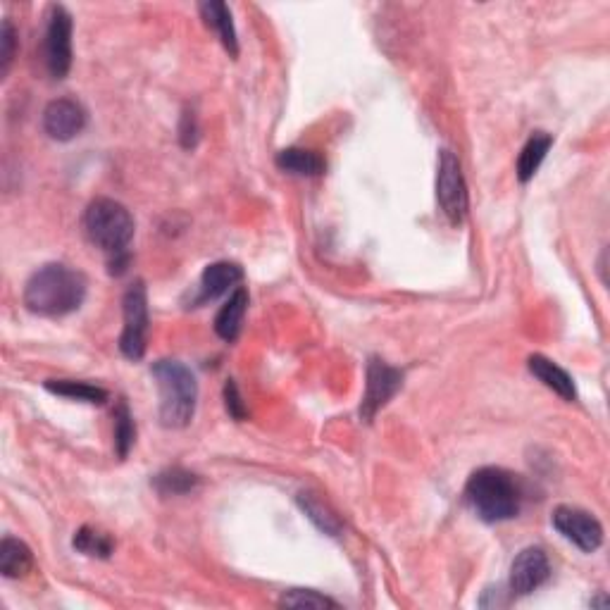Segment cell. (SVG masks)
<instances>
[{
  "label": "cell",
  "mask_w": 610,
  "mask_h": 610,
  "mask_svg": "<svg viewBox=\"0 0 610 610\" xmlns=\"http://www.w3.org/2000/svg\"><path fill=\"white\" fill-rule=\"evenodd\" d=\"M246 310H248V291L244 286H236L232 296H229V301L222 305L220 313L215 317V332L222 341L232 344V341L239 339Z\"/></svg>",
  "instance_id": "9a60e30c"
},
{
  "label": "cell",
  "mask_w": 610,
  "mask_h": 610,
  "mask_svg": "<svg viewBox=\"0 0 610 610\" xmlns=\"http://www.w3.org/2000/svg\"><path fill=\"white\" fill-rule=\"evenodd\" d=\"M84 232L93 246L110 255V267L115 275H122L129 260L127 248L136 232L132 213L112 198H96L84 213Z\"/></svg>",
  "instance_id": "7a4b0ae2"
},
{
  "label": "cell",
  "mask_w": 610,
  "mask_h": 610,
  "mask_svg": "<svg viewBox=\"0 0 610 610\" xmlns=\"http://www.w3.org/2000/svg\"><path fill=\"white\" fill-rule=\"evenodd\" d=\"M112 417H115V451H117V456L124 460L129 456V451H132V446L136 441L134 415H132V410H129L127 403L120 401L117 403Z\"/></svg>",
  "instance_id": "603a6c76"
},
{
  "label": "cell",
  "mask_w": 610,
  "mask_h": 610,
  "mask_svg": "<svg viewBox=\"0 0 610 610\" xmlns=\"http://www.w3.org/2000/svg\"><path fill=\"white\" fill-rule=\"evenodd\" d=\"M46 36H43V62L53 79H65L72 67V15L62 5L48 10Z\"/></svg>",
  "instance_id": "52a82bcc"
},
{
  "label": "cell",
  "mask_w": 610,
  "mask_h": 610,
  "mask_svg": "<svg viewBox=\"0 0 610 610\" xmlns=\"http://www.w3.org/2000/svg\"><path fill=\"white\" fill-rule=\"evenodd\" d=\"M72 546L89 558H110L112 551H115V541H112L105 532H101V529L89 525L77 529V534H74L72 539Z\"/></svg>",
  "instance_id": "44dd1931"
},
{
  "label": "cell",
  "mask_w": 610,
  "mask_h": 610,
  "mask_svg": "<svg viewBox=\"0 0 610 610\" xmlns=\"http://www.w3.org/2000/svg\"><path fill=\"white\" fill-rule=\"evenodd\" d=\"M224 408H227L229 417H234L236 422L246 420L248 417V408L244 398H241V391L236 387L234 379H227V384H224Z\"/></svg>",
  "instance_id": "484cf974"
},
{
  "label": "cell",
  "mask_w": 610,
  "mask_h": 610,
  "mask_svg": "<svg viewBox=\"0 0 610 610\" xmlns=\"http://www.w3.org/2000/svg\"><path fill=\"white\" fill-rule=\"evenodd\" d=\"M198 10H201L205 27L215 31L217 39H220V43L224 46V51L232 55V58H239V39H236V29L229 5L222 3V0H210V3L198 5Z\"/></svg>",
  "instance_id": "4fadbf2b"
},
{
  "label": "cell",
  "mask_w": 610,
  "mask_h": 610,
  "mask_svg": "<svg viewBox=\"0 0 610 610\" xmlns=\"http://www.w3.org/2000/svg\"><path fill=\"white\" fill-rule=\"evenodd\" d=\"M553 136L546 132H534L529 136L525 146H522L520 158H518V179L522 184H527L529 179H534V174L539 172L541 163H544L546 153L551 151Z\"/></svg>",
  "instance_id": "ac0fdd59"
},
{
  "label": "cell",
  "mask_w": 610,
  "mask_h": 610,
  "mask_svg": "<svg viewBox=\"0 0 610 610\" xmlns=\"http://www.w3.org/2000/svg\"><path fill=\"white\" fill-rule=\"evenodd\" d=\"M551 577L549 556L539 546H527L518 553V558L510 565V580L508 589L513 596H529L534 594L541 584Z\"/></svg>",
  "instance_id": "30bf717a"
},
{
  "label": "cell",
  "mask_w": 610,
  "mask_h": 610,
  "mask_svg": "<svg viewBox=\"0 0 610 610\" xmlns=\"http://www.w3.org/2000/svg\"><path fill=\"white\" fill-rule=\"evenodd\" d=\"M551 525L563 539L584 553H594L603 544V527L594 515L575 506H558L551 515Z\"/></svg>",
  "instance_id": "9c48e42d"
},
{
  "label": "cell",
  "mask_w": 610,
  "mask_h": 610,
  "mask_svg": "<svg viewBox=\"0 0 610 610\" xmlns=\"http://www.w3.org/2000/svg\"><path fill=\"white\" fill-rule=\"evenodd\" d=\"M241 279H244V270H241V265L229 263V260H220V263L208 265L203 270L201 282H198L194 305L215 301V298H220L227 294V291H232L234 286L241 282Z\"/></svg>",
  "instance_id": "7c38bea8"
},
{
  "label": "cell",
  "mask_w": 610,
  "mask_h": 610,
  "mask_svg": "<svg viewBox=\"0 0 610 610\" xmlns=\"http://www.w3.org/2000/svg\"><path fill=\"white\" fill-rule=\"evenodd\" d=\"M46 389L55 396L91 403V406H103L108 401V391L103 387H96V384L89 382H77V379H51V382H46Z\"/></svg>",
  "instance_id": "d6986e66"
},
{
  "label": "cell",
  "mask_w": 610,
  "mask_h": 610,
  "mask_svg": "<svg viewBox=\"0 0 610 610\" xmlns=\"http://www.w3.org/2000/svg\"><path fill=\"white\" fill-rule=\"evenodd\" d=\"M122 317L124 329L120 336V351L124 358L141 360L146 356L148 346V296L141 279L124 291Z\"/></svg>",
  "instance_id": "8992f818"
},
{
  "label": "cell",
  "mask_w": 610,
  "mask_h": 610,
  "mask_svg": "<svg viewBox=\"0 0 610 610\" xmlns=\"http://www.w3.org/2000/svg\"><path fill=\"white\" fill-rule=\"evenodd\" d=\"M15 46H17V34L15 27H12L10 20L3 22V29H0V77H8L12 58H15Z\"/></svg>",
  "instance_id": "d4e9b609"
},
{
  "label": "cell",
  "mask_w": 610,
  "mask_h": 610,
  "mask_svg": "<svg viewBox=\"0 0 610 610\" xmlns=\"http://www.w3.org/2000/svg\"><path fill=\"white\" fill-rule=\"evenodd\" d=\"M437 201L441 213L451 224H463L470 210V196L468 184H465L463 167L460 160L451 151L439 153V167H437Z\"/></svg>",
  "instance_id": "5b68a950"
},
{
  "label": "cell",
  "mask_w": 610,
  "mask_h": 610,
  "mask_svg": "<svg viewBox=\"0 0 610 610\" xmlns=\"http://www.w3.org/2000/svg\"><path fill=\"white\" fill-rule=\"evenodd\" d=\"M527 367L546 389H551L553 394H558L563 401H575L577 398L575 382H572V377L558 363H553V360L546 356H529Z\"/></svg>",
  "instance_id": "5bb4252c"
},
{
  "label": "cell",
  "mask_w": 610,
  "mask_h": 610,
  "mask_svg": "<svg viewBox=\"0 0 610 610\" xmlns=\"http://www.w3.org/2000/svg\"><path fill=\"white\" fill-rule=\"evenodd\" d=\"M275 163L282 172L298 174V177H320L327 167L325 158L308 148H284L277 153Z\"/></svg>",
  "instance_id": "e0dca14e"
},
{
  "label": "cell",
  "mask_w": 610,
  "mask_h": 610,
  "mask_svg": "<svg viewBox=\"0 0 610 610\" xmlns=\"http://www.w3.org/2000/svg\"><path fill=\"white\" fill-rule=\"evenodd\" d=\"M34 568V556L24 541L15 537H5L0 541V572L8 580H20L27 577Z\"/></svg>",
  "instance_id": "2e32d148"
},
{
  "label": "cell",
  "mask_w": 610,
  "mask_h": 610,
  "mask_svg": "<svg viewBox=\"0 0 610 610\" xmlns=\"http://www.w3.org/2000/svg\"><path fill=\"white\" fill-rule=\"evenodd\" d=\"M198 120H196V112L194 110H184L182 122H179V141H182L184 148H196L198 143Z\"/></svg>",
  "instance_id": "4316f807"
},
{
  "label": "cell",
  "mask_w": 610,
  "mask_h": 610,
  "mask_svg": "<svg viewBox=\"0 0 610 610\" xmlns=\"http://www.w3.org/2000/svg\"><path fill=\"white\" fill-rule=\"evenodd\" d=\"M86 298V277L70 265L48 263L39 267L24 286V305L41 317L77 313Z\"/></svg>",
  "instance_id": "6da1fadb"
},
{
  "label": "cell",
  "mask_w": 610,
  "mask_h": 610,
  "mask_svg": "<svg viewBox=\"0 0 610 610\" xmlns=\"http://www.w3.org/2000/svg\"><path fill=\"white\" fill-rule=\"evenodd\" d=\"M282 608H339V603L313 589H291L279 599Z\"/></svg>",
  "instance_id": "cb8c5ba5"
},
{
  "label": "cell",
  "mask_w": 610,
  "mask_h": 610,
  "mask_svg": "<svg viewBox=\"0 0 610 610\" xmlns=\"http://www.w3.org/2000/svg\"><path fill=\"white\" fill-rule=\"evenodd\" d=\"M151 375L160 391V425L167 429L189 427L198 403L194 372L179 360H158L151 367Z\"/></svg>",
  "instance_id": "277c9868"
},
{
  "label": "cell",
  "mask_w": 610,
  "mask_h": 610,
  "mask_svg": "<svg viewBox=\"0 0 610 610\" xmlns=\"http://www.w3.org/2000/svg\"><path fill=\"white\" fill-rule=\"evenodd\" d=\"M86 127V110L70 98L51 101L43 110V132L53 141H72Z\"/></svg>",
  "instance_id": "8fae6325"
},
{
  "label": "cell",
  "mask_w": 610,
  "mask_h": 610,
  "mask_svg": "<svg viewBox=\"0 0 610 610\" xmlns=\"http://www.w3.org/2000/svg\"><path fill=\"white\" fill-rule=\"evenodd\" d=\"M153 487L163 496H184L198 487V475L184 468H167L153 477Z\"/></svg>",
  "instance_id": "ffe728a7"
},
{
  "label": "cell",
  "mask_w": 610,
  "mask_h": 610,
  "mask_svg": "<svg viewBox=\"0 0 610 610\" xmlns=\"http://www.w3.org/2000/svg\"><path fill=\"white\" fill-rule=\"evenodd\" d=\"M465 499L479 520L494 525V522L513 520L520 513L522 491L518 479L510 472L501 468H482L472 472L465 484Z\"/></svg>",
  "instance_id": "3957f363"
},
{
  "label": "cell",
  "mask_w": 610,
  "mask_h": 610,
  "mask_svg": "<svg viewBox=\"0 0 610 610\" xmlns=\"http://www.w3.org/2000/svg\"><path fill=\"white\" fill-rule=\"evenodd\" d=\"M298 506L308 515V520L315 522L317 529H322L329 537H339L341 520L315 494H298Z\"/></svg>",
  "instance_id": "7402d4cb"
},
{
  "label": "cell",
  "mask_w": 610,
  "mask_h": 610,
  "mask_svg": "<svg viewBox=\"0 0 610 610\" xmlns=\"http://www.w3.org/2000/svg\"><path fill=\"white\" fill-rule=\"evenodd\" d=\"M403 387V370L389 365L387 360L372 358L367 363V382H365V396L360 403V417L365 422H372L379 410L394 398Z\"/></svg>",
  "instance_id": "ba28073f"
}]
</instances>
